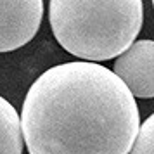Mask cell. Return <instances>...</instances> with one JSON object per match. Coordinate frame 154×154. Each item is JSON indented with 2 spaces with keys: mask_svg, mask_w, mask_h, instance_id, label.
Returning <instances> with one entry per match:
<instances>
[{
  "mask_svg": "<svg viewBox=\"0 0 154 154\" xmlns=\"http://www.w3.org/2000/svg\"><path fill=\"white\" fill-rule=\"evenodd\" d=\"M19 123L29 154H128L140 116L135 97L111 69L73 61L31 83Z\"/></svg>",
  "mask_w": 154,
  "mask_h": 154,
  "instance_id": "6da1fadb",
  "label": "cell"
},
{
  "mask_svg": "<svg viewBox=\"0 0 154 154\" xmlns=\"http://www.w3.org/2000/svg\"><path fill=\"white\" fill-rule=\"evenodd\" d=\"M49 21L56 40L87 63L123 54L142 29V0H50Z\"/></svg>",
  "mask_w": 154,
  "mask_h": 154,
  "instance_id": "7a4b0ae2",
  "label": "cell"
},
{
  "mask_svg": "<svg viewBox=\"0 0 154 154\" xmlns=\"http://www.w3.org/2000/svg\"><path fill=\"white\" fill-rule=\"evenodd\" d=\"M43 19V0H0V52L33 40Z\"/></svg>",
  "mask_w": 154,
  "mask_h": 154,
  "instance_id": "3957f363",
  "label": "cell"
},
{
  "mask_svg": "<svg viewBox=\"0 0 154 154\" xmlns=\"http://www.w3.org/2000/svg\"><path fill=\"white\" fill-rule=\"evenodd\" d=\"M112 73L133 97H154V42H133L114 61Z\"/></svg>",
  "mask_w": 154,
  "mask_h": 154,
  "instance_id": "277c9868",
  "label": "cell"
},
{
  "mask_svg": "<svg viewBox=\"0 0 154 154\" xmlns=\"http://www.w3.org/2000/svg\"><path fill=\"white\" fill-rule=\"evenodd\" d=\"M0 154H23L19 114L9 100L0 95Z\"/></svg>",
  "mask_w": 154,
  "mask_h": 154,
  "instance_id": "5b68a950",
  "label": "cell"
},
{
  "mask_svg": "<svg viewBox=\"0 0 154 154\" xmlns=\"http://www.w3.org/2000/svg\"><path fill=\"white\" fill-rule=\"evenodd\" d=\"M130 154H154V116H149L140 125Z\"/></svg>",
  "mask_w": 154,
  "mask_h": 154,
  "instance_id": "8992f818",
  "label": "cell"
}]
</instances>
